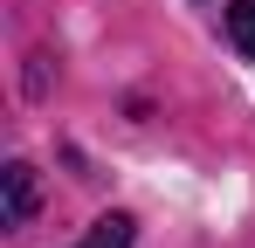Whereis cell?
<instances>
[{
	"mask_svg": "<svg viewBox=\"0 0 255 248\" xmlns=\"http://www.w3.org/2000/svg\"><path fill=\"white\" fill-rule=\"evenodd\" d=\"M7 221L21 228V221H35V165H7Z\"/></svg>",
	"mask_w": 255,
	"mask_h": 248,
	"instance_id": "obj_1",
	"label": "cell"
},
{
	"mask_svg": "<svg viewBox=\"0 0 255 248\" xmlns=\"http://www.w3.org/2000/svg\"><path fill=\"white\" fill-rule=\"evenodd\" d=\"M228 41H235L242 55H255V0H235V7H228Z\"/></svg>",
	"mask_w": 255,
	"mask_h": 248,
	"instance_id": "obj_2",
	"label": "cell"
},
{
	"mask_svg": "<svg viewBox=\"0 0 255 248\" xmlns=\"http://www.w3.org/2000/svg\"><path fill=\"white\" fill-rule=\"evenodd\" d=\"M83 248H131V214H104V221L90 228Z\"/></svg>",
	"mask_w": 255,
	"mask_h": 248,
	"instance_id": "obj_3",
	"label": "cell"
}]
</instances>
